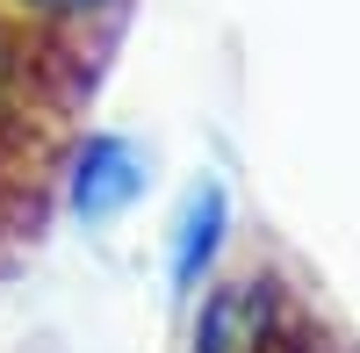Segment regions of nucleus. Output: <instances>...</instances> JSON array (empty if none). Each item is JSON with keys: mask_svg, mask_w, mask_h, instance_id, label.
Returning <instances> with one entry per match:
<instances>
[{"mask_svg": "<svg viewBox=\"0 0 360 353\" xmlns=\"http://www.w3.org/2000/svg\"><path fill=\"white\" fill-rule=\"evenodd\" d=\"M303 310L266 259H231L188 296V353H274Z\"/></svg>", "mask_w": 360, "mask_h": 353, "instance_id": "nucleus-1", "label": "nucleus"}, {"mask_svg": "<svg viewBox=\"0 0 360 353\" xmlns=\"http://www.w3.org/2000/svg\"><path fill=\"white\" fill-rule=\"evenodd\" d=\"M144 188H152V152L130 137V130H79L72 137V152L65 166H58V195H65V217L86 224V231H108V224H123Z\"/></svg>", "mask_w": 360, "mask_h": 353, "instance_id": "nucleus-2", "label": "nucleus"}, {"mask_svg": "<svg viewBox=\"0 0 360 353\" xmlns=\"http://www.w3.org/2000/svg\"><path fill=\"white\" fill-rule=\"evenodd\" d=\"M231 252V188L217 173H195L188 188H180V210H173V231H166V281L173 296L188 303L195 288L224 267Z\"/></svg>", "mask_w": 360, "mask_h": 353, "instance_id": "nucleus-3", "label": "nucleus"}, {"mask_svg": "<svg viewBox=\"0 0 360 353\" xmlns=\"http://www.w3.org/2000/svg\"><path fill=\"white\" fill-rule=\"evenodd\" d=\"M37 72H44V37L0 8V137L22 130L29 101H37Z\"/></svg>", "mask_w": 360, "mask_h": 353, "instance_id": "nucleus-4", "label": "nucleus"}, {"mask_svg": "<svg viewBox=\"0 0 360 353\" xmlns=\"http://www.w3.org/2000/svg\"><path fill=\"white\" fill-rule=\"evenodd\" d=\"M15 22H29L37 37H72V29H94L101 15H115L123 0H0Z\"/></svg>", "mask_w": 360, "mask_h": 353, "instance_id": "nucleus-5", "label": "nucleus"}, {"mask_svg": "<svg viewBox=\"0 0 360 353\" xmlns=\"http://www.w3.org/2000/svg\"><path fill=\"white\" fill-rule=\"evenodd\" d=\"M274 353H324V339L310 332V317H303V325H295V332H288V339H281Z\"/></svg>", "mask_w": 360, "mask_h": 353, "instance_id": "nucleus-6", "label": "nucleus"}]
</instances>
